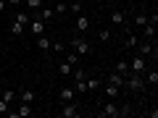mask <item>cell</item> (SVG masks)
Listing matches in <instances>:
<instances>
[{"mask_svg":"<svg viewBox=\"0 0 158 118\" xmlns=\"http://www.w3.org/2000/svg\"><path fill=\"white\" fill-rule=\"evenodd\" d=\"M50 50H53V53H63V50H66V45H63V42H53Z\"/></svg>","mask_w":158,"mask_h":118,"instance_id":"e575fe53","label":"cell"},{"mask_svg":"<svg viewBox=\"0 0 158 118\" xmlns=\"http://www.w3.org/2000/svg\"><path fill=\"white\" fill-rule=\"evenodd\" d=\"M74 95H77V92H74V87H63V89L58 92V97H61V102H69V100H74Z\"/></svg>","mask_w":158,"mask_h":118,"instance_id":"7c38bea8","label":"cell"},{"mask_svg":"<svg viewBox=\"0 0 158 118\" xmlns=\"http://www.w3.org/2000/svg\"><path fill=\"white\" fill-rule=\"evenodd\" d=\"M53 16H56V11H53L50 6H42V8H40V11H37V18H42V21H45V24L50 21Z\"/></svg>","mask_w":158,"mask_h":118,"instance_id":"30bf717a","label":"cell"},{"mask_svg":"<svg viewBox=\"0 0 158 118\" xmlns=\"http://www.w3.org/2000/svg\"><path fill=\"white\" fill-rule=\"evenodd\" d=\"M42 3H45V0H27V8H32V11H40V8H42Z\"/></svg>","mask_w":158,"mask_h":118,"instance_id":"f546056e","label":"cell"},{"mask_svg":"<svg viewBox=\"0 0 158 118\" xmlns=\"http://www.w3.org/2000/svg\"><path fill=\"white\" fill-rule=\"evenodd\" d=\"M71 68H74L71 63H66V61H63L61 66H58V73H61V76H69V73H71Z\"/></svg>","mask_w":158,"mask_h":118,"instance_id":"4316f807","label":"cell"},{"mask_svg":"<svg viewBox=\"0 0 158 118\" xmlns=\"http://www.w3.org/2000/svg\"><path fill=\"white\" fill-rule=\"evenodd\" d=\"M16 97H19L21 102H29V105H32V102H34V89H21Z\"/></svg>","mask_w":158,"mask_h":118,"instance_id":"4fadbf2b","label":"cell"},{"mask_svg":"<svg viewBox=\"0 0 158 118\" xmlns=\"http://www.w3.org/2000/svg\"><path fill=\"white\" fill-rule=\"evenodd\" d=\"M156 29H158V24H150V21H148L145 26H142V34H145V39H153V37H156Z\"/></svg>","mask_w":158,"mask_h":118,"instance_id":"5bb4252c","label":"cell"},{"mask_svg":"<svg viewBox=\"0 0 158 118\" xmlns=\"http://www.w3.org/2000/svg\"><path fill=\"white\" fill-rule=\"evenodd\" d=\"M6 8H8V3H6V0H0V11H6Z\"/></svg>","mask_w":158,"mask_h":118,"instance_id":"d590c367","label":"cell"},{"mask_svg":"<svg viewBox=\"0 0 158 118\" xmlns=\"http://www.w3.org/2000/svg\"><path fill=\"white\" fill-rule=\"evenodd\" d=\"M8 110H11V102H6L0 97V116H8Z\"/></svg>","mask_w":158,"mask_h":118,"instance_id":"1f68e13d","label":"cell"},{"mask_svg":"<svg viewBox=\"0 0 158 118\" xmlns=\"http://www.w3.org/2000/svg\"><path fill=\"white\" fill-rule=\"evenodd\" d=\"M71 73H74V81H79V79H87L85 68H77V66H74V68H71Z\"/></svg>","mask_w":158,"mask_h":118,"instance_id":"83f0119b","label":"cell"},{"mask_svg":"<svg viewBox=\"0 0 158 118\" xmlns=\"http://www.w3.org/2000/svg\"><path fill=\"white\" fill-rule=\"evenodd\" d=\"M66 3H69V0H66Z\"/></svg>","mask_w":158,"mask_h":118,"instance_id":"ab89813d","label":"cell"},{"mask_svg":"<svg viewBox=\"0 0 158 118\" xmlns=\"http://www.w3.org/2000/svg\"><path fill=\"white\" fill-rule=\"evenodd\" d=\"M103 92H106V97H108V100H116L121 89H118V87H113V84H106V89H103Z\"/></svg>","mask_w":158,"mask_h":118,"instance_id":"ac0fdd59","label":"cell"},{"mask_svg":"<svg viewBox=\"0 0 158 118\" xmlns=\"http://www.w3.org/2000/svg\"><path fill=\"white\" fill-rule=\"evenodd\" d=\"M82 8H85V6H82V0H74L71 6H69V11H71L74 16H79V13H85V11H82Z\"/></svg>","mask_w":158,"mask_h":118,"instance_id":"603a6c76","label":"cell"},{"mask_svg":"<svg viewBox=\"0 0 158 118\" xmlns=\"http://www.w3.org/2000/svg\"><path fill=\"white\" fill-rule=\"evenodd\" d=\"M106 84H113V87H124V76H121V73H116V71H111V73H108V79H106Z\"/></svg>","mask_w":158,"mask_h":118,"instance_id":"8fae6325","label":"cell"},{"mask_svg":"<svg viewBox=\"0 0 158 118\" xmlns=\"http://www.w3.org/2000/svg\"><path fill=\"white\" fill-rule=\"evenodd\" d=\"M74 26H77V32H79V34H85L87 29H90V16H87V13H79L77 21H74Z\"/></svg>","mask_w":158,"mask_h":118,"instance_id":"ba28073f","label":"cell"},{"mask_svg":"<svg viewBox=\"0 0 158 118\" xmlns=\"http://www.w3.org/2000/svg\"><path fill=\"white\" fill-rule=\"evenodd\" d=\"M124 116H132V105H129V102L118 105V118H124Z\"/></svg>","mask_w":158,"mask_h":118,"instance_id":"d4e9b609","label":"cell"},{"mask_svg":"<svg viewBox=\"0 0 158 118\" xmlns=\"http://www.w3.org/2000/svg\"><path fill=\"white\" fill-rule=\"evenodd\" d=\"M127 63H129V71H132V73H145V71H148V58L140 55V53L132 55V61H127Z\"/></svg>","mask_w":158,"mask_h":118,"instance_id":"7a4b0ae2","label":"cell"},{"mask_svg":"<svg viewBox=\"0 0 158 118\" xmlns=\"http://www.w3.org/2000/svg\"><path fill=\"white\" fill-rule=\"evenodd\" d=\"M48 3H58V0H48Z\"/></svg>","mask_w":158,"mask_h":118,"instance_id":"74e56055","label":"cell"},{"mask_svg":"<svg viewBox=\"0 0 158 118\" xmlns=\"http://www.w3.org/2000/svg\"><path fill=\"white\" fill-rule=\"evenodd\" d=\"M27 26H29V32H32L34 37H40V34H45V29H48V24L42 21V18H37V16H34L32 21L27 24Z\"/></svg>","mask_w":158,"mask_h":118,"instance_id":"52a82bcc","label":"cell"},{"mask_svg":"<svg viewBox=\"0 0 158 118\" xmlns=\"http://www.w3.org/2000/svg\"><path fill=\"white\" fill-rule=\"evenodd\" d=\"M11 34H13V37H21V34H24V24L13 21V24H11Z\"/></svg>","mask_w":158,"mask_h":118,"instance_id":"cb8c5ba5","label":"cell"},{"mask_svg":"<svg viewBox=\"0 0 158 118\" xmlns=\"http://www.w3.org/2000/svg\"><path fill=\"white\" fill-rule=\"evenodd\" d=\"M32 113H34V110H32V105H29V102H21L16 110H8V116H11V118H29Z\"/></svg>","mask_w":158,"mask_h":118,"instance_id":"8992f818","label":"cell"},{"mask_svg":"<svg viewBox=\"0 0 158 118\" xmlns=\"http://www.w3.org/2000/svg\"><path fill=\"white\" fill-rule=\"evenodd\" d=\"M53 11H56V16H63L69 11V3L66 0H58V3H53Z\"/></svg>","mask_w":158,"mask_h":118,"instance_id":"2e32d148","label":"cell"},{"mask_svg":"<svg viewBox=\"0 0 158 118\" xmlns=\"http://www.w3.org/2000/svg\"><path fill=\"white\" fill-rule=\"evenodd\" d=\"M50 45H53V42H50V39H48L45 37V34H40V37H37V47H40V50H50Z\"/></svg>","mask_w":158,"mask_h":118,"instance_id":"d6986e66","label":"cell"},{"mask_svg":"<svg viewBox=\"0 0 158 118\" xmlns=\"http://www.w3.org/2000/svg\"><path fill=\"white\" fill-rule=\"evenodd\" d=\"M98 116H100V118H118V105H116L113 100H108L106 105L100 108V113H98Z\"/></svg>","mask_w":158,"mask_h":118,"instance_id":"5b68a950","label":"cell"},{"mask_svg":"<svg viewBox=\"0 0 158 118\" xmlns=\"http://www.w3.org/2000/svg\"><path fill=\"white\" fill-rule=\"evenodd\" d=\"M145 24H148V16L145 13H137L135 16V26H145Z\"/></svg>","mask_w":158,"mask_h":118,"instance_id":"4dcf8cb0","label":"cell"},{"mask_svg":"<svg viewBox=\"0 0 158 118\" xmlns=\"http://www.w3.org/2000/svg\"><path fill=\"white\" fill-rule=\"evenodd\" d=\"M63 53H66V63H71V66H79V58H82V55H79V53L69 50V47H66V50H63Z\"/></svg>","mask_w":158,"mask_h":118,"instance_id":"9a60e30c","label":"cell"},{"mask_svg":"<svg viewBox=\"0 0 158 118\" xmlns=\"http://www.w3.org/2000/svg\"><path fill=\"white\" fill-rule=\"evenodd\" d=\"M69 47H71L74 53H79V55H90V53H92V47H90V42H87L85 37H74L71 42H69Z\"/></svg>","mask_w":158,"mask_h":118,"instance_id":"6da1fadb","label":"cell"},{"mask_svg":"<svg viewBox=\"0 0 158 118\" xmlns=\"http://www.w3.org/2000/svg\"><path fill=\"white\" fill-rule=\"evenodd\" d=\"M137 53H140V55H145V58H148V55H156V45L148 39V42H142V45L137 47Z\"/></svg>","mask_w":158,"mask_h":118,"instance_id":"9c48e42d","label":"cell"},{"mask_svg":"<svg viewBox=\"0 0 158 118\" xmlns=\"http://www.w3.org/2000/svg\"><path fill=\"white\" fill-rule=\"evenodd\" d=\"M85 81H87V92H90V89H98V87L103 84L100 76H90V79H85Z\"/></svg>","mask_w":158,"mask_h":118,"instance_id":"ffe728a7","label":"cell"},{"mask_svg":"<svg viewBox=\"0 0 158 118\" xmlns=\"http://www.w3.org/2000/svg\"><path fill=\"white\" fill-rule=\"evenodd\" d=\"M124 21H127V16H124L121 11H113V13H111V24H113V26H121Z\"/></svg>","mask_w":158,"mask_h":118,"instance_id":"e0dca14e","label":"cell"},{"mask_svg":"<svg viewBox=\"0 0 158 118\" xmlns=\"http://www.w3.org/2000/svg\"><path fill=\"white\" fill-rule=\"evenodd\" d=\"M137 45H140V37L129 34V37H127V42H124V47H129V50H132V47H137Z\"/></svg>","mask_w":158,"mask_h":118,"instance_id":"484cf974","label":"cell"},{"mask_svg":"<svg viewBox=\"0 0 158 118\" xmlns=\"http://www.w3.org/2000/svg\"><path fill=\"white\" fill-rule=\"evenodd\" d=\"M16 21H19V24H24V26H27V24L32 21V18L27 16V11H19V13H16Z\"/></svg>","mask_w":158,"mask_h":118,"instance_id":"f1b7e54d","label":"cell"},{"mask_svg":"<svg viewBox=\"0 0 158 118\" xmlns=\"http://www.w3.org/2000/svg\"><path fill=\"white\" fill-rule=\"evenodd\" d=\"M58 116H61V118H79L82 110H79V105L74 100H69V102H63V108L58 110Z\"/></svg>","mask_w":158,"mask_h":118,"instance_id":"3957f363","label":"cell"},{"mask_svg":"<svg viewBox=\"0 0 158 118\" xmlns=\"http://www.w3.org/2000/svg\"><path fill=\"white\" fill-rule=\"evenodd\" d=\"M3 100H6V102H13V100H16V92H13V89H6V92H3Z\"/></svg>","mask_w":158,"mask_h":118,"instance_id":"836d02e7","label":"cell"},{"mask_svg":"<svg viewBox=\"0 0 158 118\" xmlns=\"http://www.w3.org/2000/svg\"><path fill=\"white\" fill-rule=\"evenodd\" d=\"M98 39H100V42H108V39H111V32H108V29H100V32H98Z\"/></svg>","mask_w":158,"mask_h":118,"instance_id":"d6a6232c","label":"cell"},{"mask_svg":"<svg viewBox=\"0 0 158 118\" xmlns=\"http://www.w3.org/2000/svg\"><path fill=\"white\" fill-rule=\"evenodd\" d=\"M113 71L121 73V76H127V73H129V63H127V61H118L116 66H113Z\"/></svg>","mask_w":158,"mask_h":118,"instance_id":"44dd1931","label":"cell"},{"mask_svg":"<svg viewBox=\"0 0 158 118\" xmlns=\"http://www.w3.org/2000/svg\"><path fill=\"white\" fill-rule=\"evenodd\" d=\"M8 6H19V3H21V0H6Z\"/></svg>","mask_w":158,"mask_h":118,"instance_id":"8d00e7d4","label":"cell"},{"mask_svg":"<svg viewBox=\"0 0 158 118\" xmlns=\"http://www.w3.org/2000/svg\"><path fill=\"white\" fill-rule=\"evenodd\" d=\"M124 87H129L132 92H142L145 89V81H142V73H129L124 79Z\"/></svg>","mask_w":158,"mask_h":118,"instance_id":"277c9868","label":"cell"},{"mask_svg":"<svg viewBox=\"0 0 158 118\" xmlns=\"http://www.w3.org/2000/svg\"><path fill=\"white\" fill-rule=\"evenodd\" d=\"M129 3H137V0H129Z\"/></svg>","mask_w":158,"mask_h":118,"instance_id":"f35d334b","label":"cell"},{"mask_svg":"<svg viewBox=\"0 0 158 118\" xmlns=\"http://www.w3.org/2000/svg\"><path fill=\"white\" fill-rule=\"evenodd\" d=\"M148 84H150L153 87V89H156V87H158V71H156V68H153V71H148Z\"/></svg>","mask_w":158,"mask_h":118,"instance_id":"7402d4cb","label":"cell"}]
</instances>
